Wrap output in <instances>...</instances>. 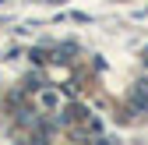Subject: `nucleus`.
I'll return each instance as SVG.
<instances>
[{"instance_id":"obj_1","label":"nucleus","mask_w":148,"mask_h":145,"mask_svg":"<svg viewBox=\"0 0 148 145\" xmlns=\"http://www.w3.org/2000/svg\"><path fill=\"white\" fill-rule=\"evenodd\" d=\"M131 106H134V110H141V113L148 110V92H145V85H138V92L131 96Z\"/></svg>"}]
</instances>
